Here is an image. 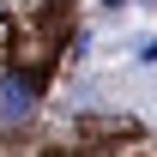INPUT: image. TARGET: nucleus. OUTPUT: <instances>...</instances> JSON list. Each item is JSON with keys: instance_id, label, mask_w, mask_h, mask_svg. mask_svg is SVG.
Segmentation results:
<instances>
[]
</instances>
